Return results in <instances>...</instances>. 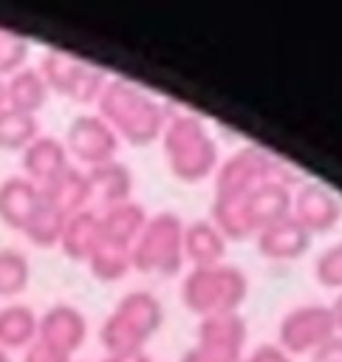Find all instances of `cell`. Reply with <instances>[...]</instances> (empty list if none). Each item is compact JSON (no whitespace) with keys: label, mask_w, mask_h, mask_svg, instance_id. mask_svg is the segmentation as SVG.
I'll return each instance as SVG.
<instances>
[{"label":"cell","mask_w":342,"mask_h":362,"mask_svg":"<svg viewBox=\"0 0 342 362\" xmlns=\"http://www.w3.org/2000/svg\"><path fill=\"white\" fill-rule=\"evenodd\" d=\"M37 71L42 74L51 93L68 96L79 105L96 102L107 82V74L102 68H96L85 59H76L71 54H62V51H45Z\"/></svg>","instance_id":"obj_8"},{"label":"cell","mask_w":342,"mask_h":362,"mask_svg":"<svg viewBox=\"0 0 342 362\" xmlns=\"http://www.w3.org/2000/svg\"><path fill=\"white\" fill-rule=\"evenodd\" d=\"M65 221H68V215H65L59 206H54V204L42 195L40 204H37V209H34V215L28 218L23 235H25L28 243H34V246H40V249H51V246H59Z\"/></svg>","instance_id":"obj_24"},{"label":"cell","mask_w":342,"mask_h":362,"mask_svg":"<svg viewBox=\"0 0 342 362\" xmlns=\"http://www.w3.org/2000/svg\"><path fill=\"white\" fill-rule=\"evenodd\" d=\"M226 238L209 218H198L184 223V260L192 263V269L223 263L226 257Z\"/></svg>","instance_id":"obj_18"},{"label":"cell","mask_w":342,"mask_h":362,"mask_svg":"<svg viewBox=\"0 0 342 362\" xmlns=\"http://www.w3.org/2000/svg\"><path fill=\"white\" fill-rule=\"evenodd\" d=\"M328 311H331V320H334V331L336 337H342V291L334 294V300L328 303Z\"/></svg>","instance_id":"obj_32"},{"label":"cell","mask_w":342,"mask_h":362,"mask_svg":"<svg viewBox=\"0 0 342 362\" xmlns=\"http://www.w3.org/2000/svg\"><path fill=\"white\" fill-rule=\"evenodd\" d=\"M62 144L68 150V158H73L82 170H90L113 161L122 141L99 113H79L71 119Z\"/></svg>","instance_id":"obj_11"},{"label":"cell","mask_w":342,"mask_h":362,"mask_svg":"<svg viewBox=\"0 0 342 362\" xmlns=\"http://www.w3.org/2000/svg\"><path fill=\"white\" fill-rule=\"evenodd\" d=\"M102 243V229H99V209H82L68 215L62 238H59V249L65 257L76 260V263H88V257L93 255V249Z\"/></svg>","instance_id":"obj_20"},{"label":"cell","mask_w":342,"mask_h":362,"mask_svg":"<svg viewBox=\"0 0 342 362\" xmlns=\"http://www.w3.org/2000/svg\"><path fill=\"white\" fill-rule=\"evenodd\" d=\"M300 181L288 178H269L254 184L252 189L223 198L212 204V223L220 229L226 240H243L257 235L263 226L291 215V192Z\"/></svg>","instance_id":"obj_2"},{"label":"cell","mask_w":342,"mask_h":362,"mask_svg":"<svg viewBox=\"0 0 342 362\" xmlns=\"http://www.w3.org/2000/svg\"><path fill=\"white\" fill-rule=\"evenodd\" d=\"M249 297V277L232 263H215L189 269L181 280V303L198 320L240 314V305Z\"/></svg>","instance_id":"obj_4"},{"label":"cell","mask_w":342,"mask_h":362,"mask_svg":"<svg viewBox=\"0 0 342 362\" xmlns=\"http://www.w3.org/2000/svg\"><path fill=\"white\" fill-rule=\"evenodd\" d=\"M88 337V320L85 314L71 305V303H54L45 314H40V331L37 339L65 351L68 356H73Z\"/></svg>","instance_id":"obj_13"},{"label":"cell","mask_w":342,"mask_h":362,"mask_svg":"<svg viewBox=\"0 0 342 362\" xmlns=\"http://www.w3.org/2000/svg\"><path fill=\"white\" fill-rule=\"evenodd\" d=\"M37 136H40L37 116L14 110V107H3L0 110V150L23 153Z\"/></svg>","instance_id":"obj_25"},{"label":"cell","mask_w":342,"mask_h":362,"mask_svg":"<svg viewBox=\"0 0 342 362\" xmlns=\"http://www.w3.org/2000/svg\"><path fill=\"white\" fill-rule=\"evenodd\" d=\"M42 198V189L28 181L25 175H8L0 181V221L14 229L23 232L28 218L34 215L37 204Z\"/></svg>","instance_id":"obj_17"},{"label":"cell","mask_w":342,"mask_h":362,"mask_svg":"<svg viewBox=\"0 0 342 362\" xmlns=\"http://www.w3.org/2000/svg\"><path fill=\"white\" fill-rule=\"evenodd\" d=\"M6 107V79L0 76V110Z\"/></svg>","instance_id":"obj_34"},{"label":"cell","mask_w":342,"mask_h":362,"mask_svg":"<svg viewBox=\"0 0 342 362\" xmlns=\"http://www.w3.org/2000/svg\"><path fill=\"white\" fill-rule=\"evenodd\" d=\"M102 362H150V356L144 351H133V354H105Z\"/></svg>","instance_id":"obj_33"},{"label":"cell","mask_w":342,"mask_h":362,"mask_svg":"<svg viewBox=\"0 0 342 362\" xmlns=\"http://www.w3.org/2000/svg\"><path fill=\"white\" fill-rule=\"evenodd\" d=\"M23 173L28 181H34L40 189L48 187L54 178H59L68 167H71V158H68V150L62 144L59 136H51V133H40L23 153Z\"/></svg>","instance_id":"obj_15"},{"label":"cell","mask_w":342,"mask_h":362,"mask_svg":"<svg viewBox=\"0 0 342 362\" xmlns=\"http://www.w3.org/2000/svg\"><path fill=\"white\" fill-rule=\"evenodd\" d=\"M51 90L42 79V74L31 65L14 71L11 76H6V107H14V110H23V113H31L37 116L45 102H48Z\"/></svg>","instance_id":"obj_21"},{"label":"cell","mask_w":342,"mask_h":362,"mask_svg":"<svg viewBox=\"0 0 342 362\" xmlns=\"http://www.w3.org/2000/svg\"><path fill=\"white\" fill-rule=\"evenodd\" d=\"M240 362H294L277 342H263L257 348H252L249 354H243Z\"/></svg>","instance_id":"obj_30"},{"label":"cell","mask_w":342,"mask_h":362,"mask_svg":"<svg viewBox=\"0 0 342 362\" xmlns=\"http://www.w3.org/2000/svg\"><path fill=\"white\" fill-rule=\"evenodd\" d=\"M314 280L328 291H342V240L314 257Z\"/></svg>","instance_id":"obj_28"},{"label":"cell","mask_w":342,"mask_h":362,"mask_svg":"<svg viewBox=\"0 0 342 362\" xmlns=\"http://www.w3.org/2000/svg\"><path fill=\"white\" fill-rule=\"evenodd\" d=\"M88 269L96 280L102 283H116L122 277H127L133 272V260H130V249L127 246H116V243H107L102 240L93 255L88 257Z\"/></svg>","instance_id":"obj_27"},{"label":"cell","mask_w":342,"mask_h":362,"mask_svg":"<svg viewBox=\"0 0 342 362\" xmlns=\"http://www.w3.org/2000/svg\"><path fill=\"white\" fill-rule=\"evenodd\" d=\"M249 325L240 314L198 320L195 345L181 356V362H240L246 351Z\"/></svg>","instance_id":"obj_9"},{"label":"cell","mask_w":342,"mask_h":362,"mask_svg":"<svg viewBox=\"0 0 342 362\" xmlns=\"http://www.w3.org/2000/svg\"><path fill=\"white\" fill-rule=\"evenodd\" d=\"M31 283V260L17 246L0 249V300H14Z\"/></svg>","instance_id":"obj_26"},{"label":"cell","mask_w":342,"mask_h":362,"mask_svg":"<svg viewBox=\"0 0 342 362\" xmlns=\"http://www.w3.org/2000/svg\"><path fill=\"white\" fill-rule=\"evenodd\" d=\"M161 147L170 173L184 184H195L201 178L215 175L220 164L215 136L192 113H172L167 119L161 133Z\"/></svg>","instance_id":"obj_3"},{"label":"cell","mask_w":342,"mask_h":362,"mask_svg":"<svg viewBox=\"0 0 342 362\" xmlns=\"http://www.w3.org/2000/svg\"><path fill=\"white\" fill-rule=\"evenodd\" d=\"M23 362H73V356H68L65 351L42 342V339H34L25 351H23Z\"/></svg>","instance_id":"obj_29"},{"label":"cell","mask_w":342,"mask_h":362,"mask_svg":"<svg viewBox=\"0 0 342 362\" xmlns=\"http://www.w3.org/2000/svg\"><path fill=\"white\" fill-rule=\"evenodd\" d=\"M85 173H88V184H90V204H99V209L133 201V181L136 178L124 161L113 158V161L90 167Z\"/></svg>","instance_id":"obj_16"},{"label":"cell","mask_w":342,"mask_h":362,"mask_svg":"<svg viewBox=\"0 0 342 362\" xmlns=\"http://www.w3.org/2000/svg\"><path fill=\"white\" fill-rule=\"evenodd\" d=\"M161 322H164L161 300L147 288H136V291H127L116 303V308L105 317L99 328V342L105 354L144 351L147 339L161 328Z\"/></svg>","instance_id":"obj_5"},{"label":"cell","mask_w":342,"mask_h":362,"mask_svg":"<svg viewBox=\"0 0 342 362\" xmlns=\"http://www.w3.org/2000/svg\"><path fill=\"white\" fill-rule=\"evenodd\" d=\"M308 362H342V337H331L328 342H322Z\"/></svg>","instance_id":"obj_31"},{"label":"cell","mask_w":342,"mask_h":362,"mask_svg":"<svg viewBox=\"0 0 342 362\" xmlns=\"http://www.w3.org/2000/svg\"><path fill=\"white\" fill-rule=\"evenodd\" d=\"M130 260L133 272L175 277L184 266V221L175 212L150 215L130 246Z\"/></svg>","instance_id":"obj_6"},{"label":"cell","mask_w":342,"mask_h":362,"mask_svg":"<svg viewBox=\"0 0 342 362\" xmlns=\"http://www.w3.org/2000/svg\"><path fill=\"white\" fill-rule=\"evenodd\" d=\"M269 178L297 181L294 173L280 158H274L271 153H266L263 147H257V144L240 147L237 153H232L229 158H223L218 164V170H215V201L235 198V195H240V192H246L254 184L269 181Z\"/></svg>","instance_id":"obj_7"},{"label":"cell","mask_w":342,"mask_h":362,"mask_svg":"<svg viewBox=\"0 0 342 362\" xmlns=\"http://www.w3.org/2000/svg\"><path fill=\"white\" fill-rule=\"evenodd\" d=\"M336 337L328 303H302L283 314L277 325V345L294 356H311L322 342Z\"/></svg>","instance_id":"obj_10"},{"label":"cell","mask_w":342,"mask_h":362,"mask_svg":"<svg viewBox=\"0 0 342 362\" xmlns=\"http://www.w3.org/2000/svg\"><path fill=\"white\" fill-rule=\"evenodd\" d=\"M42 195L59 206L65 215L90 209V184H88V173L76 164H71L59 178H54L48 187H42Z\"/></svg>","instance_id":"obj_23"},{"label":"cell","mask_w":342,"mask_h":362,"mask_svg":"<svg viewBox=\"0 0 342 362\" xmlns=\"http://www.w3.org/2000/svg\"><path fill=\"white\" fill-rule=\"evenodd\" d=\"M96 113L110 124V130L119 136V141H127L133 147H147L155 139H161L167 119L172 110L150 96L144 88L116 76L105 82L99 99H96Z\"/></svg>","instance_id":"obj_1"},{"label":"cell","mask_w":342,"mask_h":362,"mask_svg":"<svg viewBox=\"0 0 342 362\" xmlns=\"http://www.w3.org/2000/svg\"><path fill=\"white\" fill-rule=\"evenodd\" d=\"M40 331V314L28 303H6L0 308V348L25 351Z\"/></svg>","instance_id":"obj_22"},{"label":"cell","mask_w":342,"mask_h":362,"mask_svg":"<svg viewBox=\"0 0 342 362\" xmlns=\"http://www.w3.org/2000/svg\"><path fill=\"white\" fill-rule=\"evenodd\" d=\"M254 240H257L260 257L274 260V263H288V260L302 257V255L311 249L314 235H311L305 226H300L291 215H285V218H280V221L263 226V229L254 235Z\"/></svg>","instance_id":"obj_14"},{"label":"cell","mask_w":342,"mask_h":362,"mask_svg":"<svg viewBox=\"0 0 342 362\" xmlns=\"http://www.w3.org/2000/svg\"><path fill=\"white\" fill-rule=\"evenodd\" d=\"M291 218L311 235L331 232L342 218L339 198L319 181H300L291 192Z\"/></svg>","instance_id":"obj_12"},{"label":"cell","mask_w":342,"mask_h":362,"mask_svg":"<svg viewBox=\"0 0 342 362\" xmlns=\"http://www.w3.org/2000/svg\"><path fill=\"white\" fill-rule=\"evenodd\" d=\"M147 209L138 201H124L107 209H99V229H102V240L116 243V246H133L138 232L147 223Z\"/></svg>","instance_id":"obj_19"},{"label":"cell","mask_w":342,"mask_h":362,"mask_svg":"<svg viewBox=\"0 0 342 362\" xmlns=\"http://www.w3.org/2000/svg\"><path fill=\"white\" fill-rule=\"evenodd\" d=\"M0 362H11V356H8V351H6V348H0Z\"/></svg>","instance_id":"obj_35"}]
</instances>
